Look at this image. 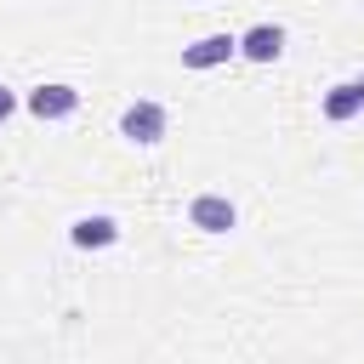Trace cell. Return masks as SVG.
Masks as SVG:
<instances>
[{
	"label": "cell",
	"mask_w": 364,
	"mask_h": 364,
	"mask_svg": "<svg viewBox=\"0 0 364 364\" xmlns=\"http://www.w3.org/2000/svg\"><path fill=\"white\" fill-rule=\"evenodd\" d=\"M119 125H125V136H131V142H159V136H165V114H159L154 102L125 108V119H119Z\"/></svg>",
	"instance_id": "1"
},
{
	"label": "cell",
	"mask_w": 364,
	"mask_h": 364,
	"mask_svg": "<svg viewBox=\"0 0 364 364\" xmlns=\"http://www.w3.org/2000/svg\"><path fill=\"white\" fill-rule=\"evenodd\" d=\"M193 228H205V233L233 228V205H228L222 193H199V199H193Z\"/></svg>",
	"instance_id": "2"
},
{
	"label": "cell",
	"mask_w": 364,
	"mask_h": 364,
	"mask_svg": "<svg viewBox=\"0 0 364 364\" xmlns=\"http://www.w3.org/2000/svg\"><path fill=\"white\" fill-rule=\"evenodd\" d=\"M233 46H239V40H228V34H205V40H193V46L182 51V63H188V68H210V63H228Z\"/></svg>",
	"instance_id": "3"
},
{
	"label": "cell",
	"mask_w": 364,
	"mask_h": 364,
	"mask_svg": "<svg viewBox=\"0 0 364 364\" xmlns=\"http://www.w3.org/2000/svg\"><path fill=\"white\" fill-rule=\"evenodd\" d=\"M28 108H34L40 119H63V114L74 108V91H68V85H40V91L28 97Z\"/></svg>",
	"instance_id": "4"
},
{
	"label": "cell",
	"mask_w": 364,
	"mask_h": 364,
	"mask_svg": "<svg viewBox=\"0 0 364 364\" xmlns=\"http://www.w3.org/2000/svg\"><path fill=\"white\" fill-rule=\"evenodd\" d=\"M279 46H284V34H279V28H267V23L245 34V57H256V63H267V57H279Z\"/></svg>",
	"instance_id": "5"
},
{
	"label": "cell",
	"mask_w": 364,
	"mask_h": 364,
	"mask_svg": "<svg viewBox=\"0 0 364 364\" xmlns=\"http://www.w3.org/2000/svg\"><path fill=\"white\" fill-rule=\"evenodd\" d=\"M74 245H114V222L108 216H85V222H74Z\"/></svg>",
	"instance_id": "6"
},
{
	"label": "cell",
	"mask_w": 364,
	"mask_h": 364,
	"mask_svg": "<svg viewBox=\"0 0 364 364\" xmlns=\"http://www.w3.org/2000/svg\"><path fill=\"white\" fill-rule=\"evenodd\" d=\"M358 108H364L358 85H336V91H330V102H324V114H330V119H347V114H358Z\"/></svg>",
	"instance_id": "7"
},
{
	"label": "cell",
	"mask_w": 364,
	"mask_h": 364,
	"mask_svg": "<svg viewBox=\"0 0 364 364\" xmlns=\"http://www.w3.org/2000/svg\"><path fill=\"white\" fill-rule=\"evenodd\" d=\"M6 114H11V91L0 85V119H6Z\"/></svg>",
	"instance_id": "8"
},
{
	"label": "cell",
	"mask_w": 364,
	"mask_h": 364,
	"mask_svg": "<svg viewBox=\"0 0 364 364\" xmlns=\"http://www.w3.org/2000/svg\"><path fill=\"white\" fill-rule=\"evenodd\" d=\"M358 97H364V80H358Z\"/></svg>",
	"instance_id": "9"
}]
</instances>
